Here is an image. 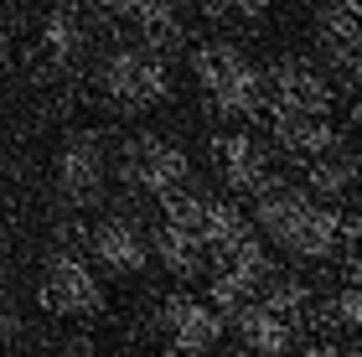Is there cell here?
I'll list each match as a JSON object with an SVG mask.
<instances>
[{"label": "cell", "mask_w": 362, "mask_h": 357, "mask_svg": "<svg viewBox=\"0 0 362 357\" xmlns=\"http://www.w3.org/2000/svg\"><path fill=\"white\" fill-rule=\"evenodd\" d=\"M341 88L352 93V109H357V119H362V62H357V68H347V73H341Z\"/></svg>", "instance_id": "21"}, {"label": "cell", "mask_w": 362, "mask_h": 357, "mask_svg": "<svg viewBox=\"0 0 362 357\" xmlns=\"http://www.w3.org/2000/svg\"><path fill=\"white\" fill-rule=\"evenodd\" d=\"M274 249L285 259H295V264H332L337 254H347V213L310 197L305 213L279 233Z\"/></svg>", "instance_id": "10"}, {"label": "cell", "mask_w": 362, "mask_h": 357, "mask_svg": "<svg viewBox=\"0 0 362 357\" xmlns=\"http://www.w3.org/2000/svg\"><path fill=\"white\" fill-rule=\"evenodd\" d=\"M310 327H321V332H352L362 336V274H347L332 295H321L316 305V321Z\"/></svg>", "instance_id": "18"}, {"label": "cell", "mask_w": 362, "mask_h": 357, "mask_svg": "<svg viewBox=\"0 0 362 357\" xmlns=\"http://www.w3.org/2000/svg\"><path fill=\"white\" fill-rule=\"evenodd\" d=\"M6 73H11V37L0 31V78H6Z\"/></svg>", "instance_id": "22"}, {"label": "cell", "mask_w": 362, "mask_h": 357, "mask_svg": "<svg viewBox=\"0 0 362 357\" xmlns=\"http://www.w3.org/2000/svg\"><path fill=\"white\" fill-rule=\"evenodd\" d=\"M228 336L238 342L243 357H290L295 347H300V332H295L290 321H279L274 311H264L259 300L228 321Z\"/></svg>", "instance_id": "13"}, {"label": "cell", "mask_w": 362, "mask_h": 357, "mask_svg": "<svg viewBox=\"0 0 362 357\" xmlns=\"http://www.w3.org/2000/svg\"><path fill=\"white\" fill-rule=\"evenodd\" d=\"M156 332L166 336V347L187 352V357H212L218 342L228 336V321L207 305V295L166 290V295L156 300Z\"/></svg>", "instance_id": "8"}, {"label": "cell", "mask_w": 362, "mask_h": 357, "mask_svg": "<svg viewBox=\"0 0 362 357\" xmlns=\"http://www.w3.org/2000/svg\"><path fill=\"white\" fill-rule=\"evenodd\" d=\"M109 176H114V151L98 129H73L68 140L57 145V166H52V182H57V197L73 207V213H88L109 197Z\"/></svg>", "instance_id": "5"}, {"label": "cell", "mask_w": 362, "mask_h": 357, "mask_svg": "<svg viewBox=\"0 0 362 357\" xmlns=\"http://www.w3.org/2000/svg\"><path fill=\"white\" fill-rule=\"evenodd\" d=\"M151 259L171 274V280H181V285H187V280H207V274H212L207 243L197 233L166 228V223H156V228H151Z\"/></svg>", "instance_id": "14"}, {"label": "cell", "mask_w": 362, "mask_h": 357, "mask_svg": "<svg viewBox=\"0 0 362 357\" xmlns=\"http://www.w3.org/2000/svg\"><path fill=\"white\" fill-rule=\"evenodd\" d=\"M88 42H93L88 6L62 0V6H47L42 11V21H37V52L47 57V68H57V73L78 68V62L88 57Z\"/></svg>", "instance_id": "11"}, {"label": "cell", "mask_w": 362, "mask_h": 357, "mask_svg": "<svg viewBox=\"0 0 362 357\" xmlns=\"http://www.w3.org/2000/svg\"><path fill=\"white\" fill-rule=\"evenodd\" d=\"M83 254L93 259L98 274H114V280H135V274H145V264H156L151 259V233L129 213H104L98 223H88L83 228Z\"/></svg>", "instance_id": "9"}, {"label": "cell", "mask_w": 362, "mask_h": 357, "mask_svg": "<svg viewBox=\"0 0 362 357\" xmlns=\"http://www.w3.org/2000/svg\"><path fill=\"white\" fill-rule=\"evenodd\" d=\"M269 145L274 156H285L290 166H316V160L347 151V135L337 129V119H295V115H269Z\"/></svg>", "instance_id": "12"}, {"label": "cell", "mask_w": 362, "mask_h": 357, "mask_svg": "<svg viewBox=\"0 0 362 357\" xmlns=\"http://www.w3.org/2000/svg\"><path fill=\"white\" fill-rule=\"evenodd\" d=\"M249 238H259L249 207H243L238 197H228V192H212V197H207V218H202V243H207V254L223 259V254L243 249Z\"/></svg>", "instance_id": "15"}, {"label": "cell", "mask_w": 362, "mask_h": 357, "mask_svg": "<svg viewBox=\"0 0 362 357\" xmlns=\"http://www.w3.org/2000/svg\"><path fill=\"white\" fill-rule=\"evenodd\" d=\"M300 187H305L316 202L341 207L347 197H357V187H362V160H357L352 151H337V156L316 160V166H305V171H300Z\"/></svg>", "instance_id": "16"}, {"label": "cell", "mask_w": 362, "mask_h": 357, "mask_svg": "<svg viewBox=\"0 0 362 357\" xmlns=\"http://www.w3.org/2000/svg\"><path fill=\"white\" fill-rule=\"evenodd\" d=\"M192 83L202 88V104L212 119H223L228 129H249L254 119H269V88L264 68L249 57V47L233 37H207L187 52Z\"/></svg>", "instance_id": "1"}, {"label": "cell", "mask_w": 362, "mask_h": 357, "mask_svg": "<svg viewBox=\"0 0 362 357\" xmlns=\"http://www.w3.org/2000/svg\"><path fill=\"white\" fill-rule=\"evenodd\" d=\"M93 83L104 93L109 109L119 115H145V109H160L171 99V57L145 52L140 42H114L109 52H98L93 62Z\"/></svg>", "instance_id": "2"}, {"label": "cell", "mask_w": 362, "mask_h": 357, "mask_svg": "<svg viewBox=\"0 0 362 357\" xmlns=\"http://www.w3.org/2000/svg\"><path fill=\"white\" fill-rule=\"evenodd\" d=\"M37 300L42 311H52L62 321H93L104 311V280H98L93 259H83V243H57L42 259Z\"/></svg>", "instance_id": "4"}, {"label": "cell", "mask_w": 362, "mask_h": 357, "mask_svg": "<svg viewBox=\"0 0 362 357\" xmlns=\"http://www.w3.org/2000/svg\"><path fill=\"white\" fill-rule=\"evenodd\" d=\"M151 357H187V352H176V347H156Z\"/></svg>", "instance_id": "23"}, {"label": "cell", "mask_w": 362, "mask_h": 357, "mask_svg": "<svg viewBox=\"0 0 362 357\" xmlns=\"http://www.w3.org/2000/svg\"><path fill=\"white\" fill-rule=\"evenodd\" d=\"M207 160L212 171L223 176L228 197H264V192L279 182L274 171V145L259 140L254 129H218V135L207 140Z\"/></svg>", "instance_id": "7"}, {"label": "cell", "mask_w": 362, "mask_h": 357, "mask_svg": "<svg viewBox=\"0 0 362 357\" xmlns=\"http://www.w3.org/2000/svg\"><path fill=\"white\" fill-rule=\"evenodd\" d=\"M259 305H264V311H274L279 321H290L295 332H305L310 321H316L321 295H316V285H310V280H300V274H285V269H279L274 280H269V290L259 295Z\"/></svg>", "instance_id": "17"}, {"label": "cell", "mask_w": 362, "mask_h": 357, "mask_svg": "<svg viewBox=\"0 0 362 357\" xmlns=\"http://www.w3.org/2000/svg\"><path fill=\"white\" fill-rule=\"evenodd\" d=\"M269 88V115H295V119H332L337 109V78H326L321 62L300 52H285L264 68Z\"/></svg>", "instance_id": "6"}, {"label": "cell", "mask_w": 362, "mask_h": 357, "mask_svg": "<svg viewBox=\"0 0 362 357\" xmlns=\"http://www.w3.org/2000/svg\"><path fill=\"white\" fill-rule=\"evenodd\" d=\"M114 176H119L124 192L151 202H166L171 192H187L192 182V151L160 129H135L114 145Z\"/></svg>", "instance_id": "3"}, {"label": "cell", "mask_w": 362, "mask_h": 357, "mask_svg": "<svg viewBox=\"0 0 362 357\" xmlns=\"http://www.w3.org/2000/svg\"><path fill=\"white\" fill-rule=\"evenodd\" d=\"M290 357H352L341 342H326V336H316V342H305V347H295Z\"/></svg>", "instance_id": "20"}, {"label": "cell", "mask_w": 362, "mask_h": 357, "mask_svg": "<svg viewBox=\"0 0 362 357\" xmlns=\"http://www.w3.org/2000/svg\"><path fill=\"white\" fill-rule=\"evenodd\" d=\"M207 197L212 192L202 187H187V192H171L166 202H156V223L166 228H181V233H197L202 238V218H207Z\"/></svg>", "instance_id": "19"}]
</instances>
